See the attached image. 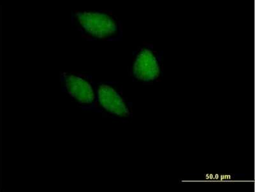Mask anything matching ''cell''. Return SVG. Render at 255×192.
<instances>
[{"instance_id":"7a4b0ae2","label":"cell","mask_w":255,"mask_h":192,"mask_svg":"<svg viewBox=\"0 0 255 192\" xmlns=\"http://www.w3.org/2000/svg\"><path fill=\"white\" fill-rule=\"evenodd\" d=\"M79 21L88 33L98 38L118 36L120 26L115 18L106 13L81 12L77 14Z\"/></svg>"},{"instance_id":"277c9868","label":"cell","mask_w":255,"mask_h":192,"mask_svg":"<svg viewBox=\"0 0 255 192\" xmlns=\"http://www.w3.org/2000/svg\"><path fill=\"white\" fill-rule=\"evenodd\" d=\"M65 86L68 93L81 104H92L95 94L92 86L81 77L69 75L65 79Z\"/></svg>"},{"instance_id":"3957f363","label":"cell","mask_w":255,"mask_h":192,"mask_svg":"<svg viewBox=\"0 0 255 192\" xmlns=\"http://www.w3.org/2000/svg\"><path fill=\"white\" fill-rule=\"evenodd\" d=\"M98 98L100 105L111 114L120 117H128L131 111L124 98L114 89L107 84H102L98 89Z\"/></svg>"},{"instance_id":"6da1fadb","label":"cell","mask_w":255,"mask_h":192,"mask_svg":"<svg viewBox=\"0 0 255 192\" xmlns=\"http://www.w3.org/2000/svg\"><path fill=\"white\" fill-rule=\"evenodd\" d=\"M162 52L153 47L143 48L138 51L133 66V74L138 81H156L162 75Z\"/></svg>"}]
</instances>
